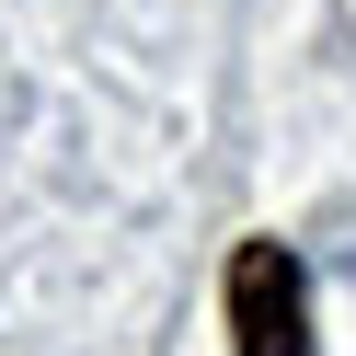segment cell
<instances>
[{
  "mask_svg": "<svg viewBox=\"0 0 356 356\" xmlns=\"http://www.w3.org/2000/svg\"><path fill=\"white\" fill-rule=\"evenodd\" d=\"M230 345L241 356H310V276L287 241H241L230 253Z\"/></svg>",
  "mask_w": 356,
  "mask_h": 356,
  "instance_id": "6da1fadb",
  "label": "cell"
}]
</instances>
